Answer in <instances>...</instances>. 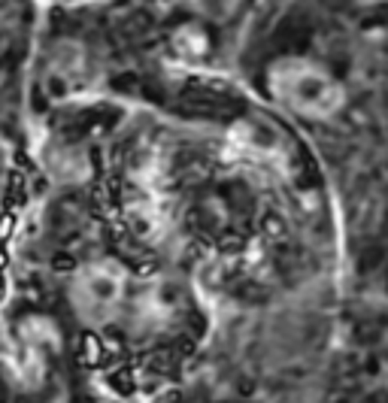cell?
I'll return each mask as SVG.
<instances>
[{
	"mask_svg": "<svg viewBox=\"0 0 388 403\" xmlns=\"http://www.w3.org/2000/svg\"><path fill=\"white\" fill-rule=\"evenodd\" d=\"M304 39L255 70L258 97L328 179L346 294L388 297V0H322Z\"/></svg>",
	"mask_w": 388,
	"mask_h": 403,
	"instance_id": "cell-1",
	"label": "cell"
},
{
	"mask_svg": "<svg viewBox=\"0 0 388 403\" xmlns=\"http://www.w3.org/2000/svg\"><path fill=\"white\" fill-rule=\"evenodd\" d=\"M324 403H388V297L340 294Z\"/></svg>",
	"mask_w": 388,
	"mask_h": 403,
	"instance_id": "cell-2",
	"label": "cell"
},
{
	"mask_svg": "<svg viewBox=\"0 0 388 403\" xmlns=\"http://www.w3.org/2000/svg\"><path fill=\"white\" fill-rule=\"evenodd\" d=\"M133 288L137 285H133L128 264H122L113 255H91L79 261L64 282L67 310L76 319V325L89 330L122 325Z\"/></svg>",
	"mask_w": 388,
	"mask_h": 403,
	"instance_id": "cell-3",
	"label": "cell"
},
{
	"mask_svg": "<svg viewBox=\"0 0 388 403\" xmlns=\"http://www.w3.org/2000/svg\"><path fill=\"white\" fill-rule=\"evenodd\" d=\"M179 319H185V294L179 297V291L167 282H149V285L133 288L122 325L131 339L152 343V339L167 337L179 325Z\"/></svg>",
	"mask_w": 388,
	"mask_h": 403,
	"instance_id": "cell-4",
	"label": "cell"
},
{
	"mask_svg": "<svg viewBox=\"0 0 388 403\" xmlns=\"http://www.w3.org/2000/svg\"><path fill=\"white\" fill-rule=\"evenodd\" d=\"M58 349H61V334H58V328H55L49 319L28 315V319L19 325L15 355H19V361H21V373L43 376Z\"/></svg>",
	"mask_w": 388,
	"mask_h": 403,
	"instance_id": "cell-5",
	"label": "cell"
}]
</instances>
